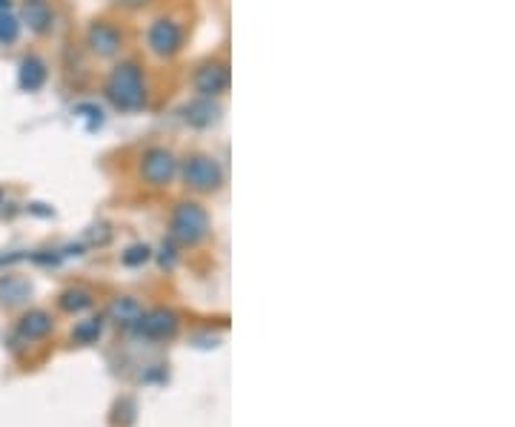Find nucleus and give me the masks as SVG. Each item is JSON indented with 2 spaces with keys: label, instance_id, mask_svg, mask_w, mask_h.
<instances>
[{
  "label": "nucleus",
  "instance_id": "1",
  "mask_svg": "<svg viewBox=\"0 0 515 427\" xmlns=\"http://www.w3.org/2000/svg\"><path fill=\"white\" fill-rule=\"evenodd\" d=\"M103 101L121 115H138L150 106V83L141 61L121 58L103 78Z\"/></svg>",
  "mask_w": 515,
  "mask_h": 427
},
{
  "label": "nucleus",
  "instance_id": "2",
  "mask_svg": "<svg viewBox=\"0 0 515 427\" xmlns=\"http://www.w3.org/2000/svg\"><path fill=\"white\" fill-rule=\"evenodd\" d=\"M212 233V218L207 207L195 199H183L170 212V238L178 247H198Z\"/></svg>",
  "mask_w": 515,
  "mask_h": 427
},
{
  "label": "nucleus",
  "instance_id": "3",
  "mask_svg": "<svg viewBox=\"0 0 515 427\" xmlns=\"http://www.w3.org/2000/svg\"><path fill=\"white\" fill-rule=\"evenodd\" d=\"M180 184L195 195H215L224 189L227 184V170L209 152H189L180 158V170H178Z\"/></svg>",
  "mask_w": 515,
  "mask_h": 427
},
{
  "label": "nucleus",
  "instance_id": "4",
  "mask_svg": "<svg viewBox=\"0 0 515 427\" xmlns=\"http://www.w3.org/2000/svg\"><path fill=\"white\" fill-rule=\"evenodd\" d=\"M180 158L163 144H150L138 155V178L150 189H167L178 181Z\"/></svg>",
  "mask_w": 515,
  "mask_h": 427
},
{
  "label": "nucleus",
  "instance_id": "5",
  "mask_svg": "<svg viewBox=\"0 0 515 427\" xmlns=\"http://www.w3.org/2000/svg\"><path fill=\"white\" fill-rule=\"evenodd\" d=\"M183 44H187V29L172 15H158L146 26V52L158 61H175L183 52Z\"/></svg>",
  "mask_w": 515,
  "mask_h": 427
},
{
  "label": "nucleus",
  "instance_id": "6",
  "mask_svg": "<svg viewBox=\"0 0 515 427\" xmlns=\"http://www.w3.org/2000/svg\"><path fill=\"white\" fill-rule=\"evenodd\" d=\"M83 46L89 55L98 61H118L126 46V34L115 21H109V17H95V21L86 24Z\"/></svg>",
  "mask_w": 515,
  "mask_h": 427
},
{
  "label": "nucleus",
  "instance_id": "7",
  "mask_svg": "<svg viewBox=\"0 0 515 427\" xmlns=\"http://www.w3.org/2000/svg\"><path fill=\"white\" fill-rule=\"evenodd\" d=\"M189 83H192V92L200 98H215V101L224 98L232 83L229 63L224 58H204L200 63H195Z\"/></svg>",
  "mask_w": 515,
  "mask_h": 427
},
{
  "label": "nucleus",
  "instance_id": "8",
  "mask_svg": "<svg viewBox=\"0 0 515 427\" xmlns=\"http://www.w3.org/2000/svg\"><path fill=\"white\" fill-rule=\"evenodd\" d=\"M178 118L183 127H189L195 132H207V130L218 127L220 118H224V110H220V103L215 98L192 95L189 101H183L178 106Z\"/></svg>",
  "mask_w": 515,
  "mask_h": 427
},
{
  "label": "nucleus",
  "instance_id": "9",
  "mask_svg": "<svg viewBox=\"0 0 515 427\" xmlns=\"http://www.w3.org/2000/svg\"><path fill=\"white\" fill-rule=\"evenodd\" d=\"M141 339H150V342H167L180 330V315L170 307H152V310H143L138 325L132 327Z\"/></svg>",
  "mask_w": 515,
  "mask_h": 427
},
{
  "label": "nucleus",
  "instance_id": "10",
  "mask_svg": "<svg viewBox=\"0 0 515 427\" xmlns=\"http://www.w3.org/2000/svg\"><path fill=\"white\" fill-rule=\"evenodd\" d=\"M17 17H21L24 29H29V34H34V38H49L54 32V24H58V15H54V6L49 0H21Z\"/></svg>",
  "mask_w": 515,
  "mask_h": 427
},
{
  "label": "nucleus",
  "instance_id": "11",
  "mask_svg": "<svg viewBox=\"0 0 515 427\" xmlns=\"http://www.w3.org/2000/svg\"><path fill=\"white\" fill-rule=\"evenodd\" d=\"M46 83H49V63L38 52H26V55L17 61V89L26 95H38L46 89Z\"/></svg>",
  "mask_w": 515,
  "mask_h": 427
},
{
  "label": "nucleus",
  "instance_id": "12",
  "mask_svg": "<svg viewBox=\"0 0 515 427\" xmlns=\"http://www.w3.org/2000/svg\"><path fill=\"white\" fill-rule=\"evenodd\" d=\"M52 330H54V322L46 310H29L21 315V322H17V335H21L24 342H41Z\"/></svg>",
  "mask_w": 515,
  "mask_h": 427
},
{
  "label": "nucleus",
  "instance_id": "13",
  "mask_svg": "<svg viewBox=\"0 0 515 427\" xmlns=\"http://www.w3.org/2000/svg\"><path fill=\"white\" fill-rule=\"evenodd\" d=\"M141 313H143L141 301L132 298V296H118V298L109 301V307H106L109 322H115L118 327H126V330H132L138 325Z\"/></svg>",
  "mask_w": 515,
  "mask_h": 427
},
{
  "label": "nucleus",
  "instance_id": "14",
  "mask_svg": "<svg viewBox=\"0 0 515 427\" xmlns=\"http://www.w3.org/2000/svg\"><path fill=\"white\" fill-rule=\"evenodd\" d=\"M29 298H32V281L29 278L15 276V273L0 276V305L21 307Z\"/></svg>",
  "mask_w": 515,
  "mask_h": 427
},
{
  "label": "nucleus",
  "instance_id": "15",
  "mask_svg": "<svg viewBox=\"0 0 515 427\" xmlns=\"http://www.w3.org/2000/svg\"><path fill=\"white\" fill-rule=\"evenodd\" d=\"M92 305H95V296H92V290H86V287H66L58 296V307L69 315H78V313L89 310Z\"/></svg>",
  "mask_w": 515,
  "mask_h": 427
},
{
  "label": "nucleus",
  "instance_id": "16",
  "mask_svg": "<svg viewBox=\"0 0 515 427\" xmlns=\"http://www.w3.org/2000/svg\"><path fill=\"white\" fill-rule=\"evenodd\" d=\"M21 34H24L21 17H17L12 9H4V12H0V49L15 46L17 41H21Z\"/></svg>",
  "mask_w": 515,
  "mask_h": 427
},
{
  "label": "nucleus",
  "instance_id": "17",
  "mask_svg": "<svg viewBox=\"0 0 515 427\" xmlns=\"http://www.w3.org/2000/svg\"><path fill=\"white\" fill-rule=\"evenodd\" d=\"M75 118L83 123L86 132H98L103 123H106V115H103V106H98L95 101H83L75 106Z\"/></svg>",
  "mask_w": 515,
  "mask_h": 427
},
{
  "label": "nucleus",
  "instance_id": "18",
  "mask_svg": "<svg viewBox=\"0 0 515 427\" xmlns=\"http://www.w3.org/2000/svg\"><path fill=\"white\" fill-rule=\"evenodd\" d=\"M101 335H103V318H83L72 330V339L78 345H95Z\"/></svg>",
  "mask_w": 515,
  "mask_h": 427
},
{
  "label": "nucleus",
  "instance_id": "19",
  "mask_svg": "<svg viewBox=\"0 0 515 427\" xmlns=\"http://www.w3.org/2000/svg\"><path fill=\"white\" fill-rule=\"evenodd\" d=\"M152 247L150 244H129L126 247V250L121 253V264L123 267H132V270H135V267H143L146 261H152Z\"/></svg>",
  "mask_w": 515,
  "mask_h": 427
},
{
  "label": "nucleus",
  "instance_id": "20",
  "mask_svg": "<svg viewBox=\"0 0 515 427\" xmlns=\"http://www.w3.org/2000/svg\"><path fill=\"white\" fill-rule=\"evenodd\" d=\"M158 264H160V270H175V264H178V244L172 238L163 241V247L158 250Z\"/></svg>",
  "mask_w": 515,
  "mask_h": 427
},
{
  "label": "nucleus",
  "instance_id": "21",
  "mask_svg": "<svg viewBox=\"0 0 515 427\" xmlns=\"http://www.w3.org/2000/svg\"><path fill=\"white\" fill-rule=\"evenodd\" d=\"M109 238H112V233H109V227H106V224L92 227L89 233H86V241H89V244H98V247H106Z\"/></svg>",
  "mask_w": 515,
  "mask_h": 427
},
{
  "label": "nucleus",
  "instance_id": "22",
  "mask_svg": "<svg viewBox=\"0 0 515 427\" xmlns=\"http://www.w3.org/2000/svg\"><path fill=\"white\" fill-rule=\"evenodd\" d=\"M152 0H112V6L115 9H123V12H141L150 6Z\"/></svg>",
  "mask_w": 515,
  "mask_h": 427
},
{
  "label": "nucleus",
  "instance_id": "23",
  "mask_svg": "<svg viewBox=\"0 0 515 427\" xmlns=\"http://www.w3.org/2000/svg\"><path fill=\"white\" fill-rule=\"evenodd\" d=\"M4 9H12V0H0V12Z\"/></svg>",
  "mask_w": 515,
  "mask_h": 427
},
{
  "label": "nucleus",
  "instance_id": "24",
  "mask_svg": "<svg viewBox=\"0 0 515 427\" xmlns=\"http://www.w3.org/2000/svg\"><path fill=\"white\" fill-rule=\"evenodd\" d=\"M4 199H6V195H4V189H0V204H4Z\"/></svg>",
  "mask_w": 515,
  "mask_h": 427
}]
</instances>
